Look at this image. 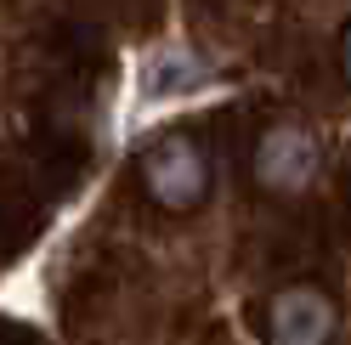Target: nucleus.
<instances>
[{
  "instance_id": "nucleus-1",
  "label": "nucleus",
  "mask_w": 351,
  "mask_h": 345,
  "mask_svg": "<svg viewBox=\"0 0 351 345\" xmlns=\"http://www.w3.org/2000/svg\"><path fill=\"white\" fill-rule=\"evenodd\" d=\"M142 181L165 209H193L210 192V164L193 136H165L142 153Z\"/></svg>"
},
{
  "instance_id": "nucleus-4",
  "label": "nucleus",
  "mask_w": 351,
  "mask_h": 345,
  "mask_svg": "<svg viewBox=\"0 0 351 345\" xmlns=\"http://www.w3.org/2000/svg\"><path fill=\"white\" fill-rule=\"evenodd\" d=\"M204 62L193 57L187 46H165L147 57V74H142V91L147 97H176V91H193V85H204Z\"/></svg>"
},
{
  "instance_id": "nucleus-2",
  "label": "nucleus",
  "mask_w": 351,
  "mask_h": 345,
  "mask_svg": "<svg viewBox=\"0 0 351 345\" xmlns=\"http://www.w3.org/2000/svg\"><path fill=\"white\" fill-rule=\"evenodd\" d=\"M317 159H323L317 136L306 131V125H272V131L261 136V147H255V176L272 192H300L317 176Z\"/></svg>"
},
{
  "instance_id": "nucleus-3",
  "label": "nucleus",
  "mask_w": 351,
  "mask_h": 345,
  "mask_svg": "<svg viewBox=\"0 0 351 345\" xmlns=\"http://www.w3.org/2000/svg\"><path fill=\"white\" fill-rule=\"evenodd\" d=\"M335 300L312 283H289L272 294V345H328Z\"/></svg>"
},
{
  "instance_id": "nucleus-5",
  "label": "nucleus",
  "mask_w": 351,
  "mask_h": 345,
  "mask_svg": "<svg viewBox=\"0 0 351 345\" xmlns=\"http://www.w3.org/2000/svg\"><path fill=\"white\" fill-rule=\"evenodd\" d=\"M346 74H351V29H346Z\"/></svg>"
}]
</instances>
